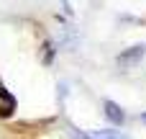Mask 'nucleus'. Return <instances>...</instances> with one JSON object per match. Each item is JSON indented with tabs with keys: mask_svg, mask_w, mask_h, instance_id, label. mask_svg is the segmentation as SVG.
Masks as SVG:
<instances>
[{
	"mask_svg": "<svg viewBox=\"0 0 146 139\" xmlns=\"http://www.w3.org/2000/svg\"><path fill=\"white\" fill-rule=\"evenodd\" d=\"M90 139H128L123 132H115V129H100V132H92Z\"/></svg>",
	"mask_w": 146,
	"mask_h": 139,
	"instance_id": "obj_4",
	"label": "nucleus"
},
{
	"mask_svg": "<svg viewBox=\"0 0 146 139\" xmlns=\"http://www.w3.org/2000/svg\"><path fill=\"white\" fill-rule=\"evenodd\" d=\"M80 139H90V137H80Z\"/></svg>",
	"mask_w": 146,
	"mask_h": 139,
	"instance_id": "obj_7",
	"label": "nucleus"
},
{
	"mask_svg": "<svg viewBox=\"0 0 146 139\" xmlns=\"http://www.w3.org/2000/svg\"><path fill=\"white\" fill-rule=\"evenodd\" d=\"M103 108H105V116H108L113 124H123V121H126V113L121 111V106H118V103L105 101V106H103Z\"/></svg>",
	"mask_w": 146,
	"mask_h": 139,
	"instance_id": "obj_3",
	"label": "nucleus"
},
{
	"mask_svg": "<svg viewBox=\"0 0 146 139\" xmlns=\"http://www.w3.org/2000/svg\"><path fill=\"white\" fill-rule=\"evenodd\" d=\"M54 54H56V52H54V44L46 41V44H44V52H41V62H44V64H51V62H54Z\"/></svg>",
	"mask_w": 146,
	"mask_h": 139,
	"instance_id": "obj_5",
	"label": "nucleus"
},
{
	"mask_svg": "<svg viewBox=\"0 0 146 139\" xmlns=\"http://www.w3.org/2000/svg\"><path fill=\"white\" fill-rule=\"evenodd\" d=\"M13 111H15V98L0 85V116L8 119V116H13Z\"/></svg>",
	"mask_w": 146,
	"mask_h": 139,
	"instance_id": "obj_2",
	"label": "nucleus"
},
{
	"mask_svg": "<svg viewBox=\"0 0 146 139\" xmlns=\"http://www.w3.org/2000/svg\"><path fill=\"white\" fill-rule=\"evenodd\" d=\"M141 121H144V124H146V113H144V116H141Z\"/></svg>",
	"mask_w": 146,
	"mask_h": 139,
	"instance_id": "obj_6",
	"label": "nucleus"
},
{
	"mask_svg": "<svg viewBox=\"0 0 146 139\" xmlns=\"http://www.w3.org/2000/svg\"><path fill=\"white\" fill-rule=\"evenodd\" d=\"M144 54H146V46H144V44H139V46H131V49H126V52H121V54H118V64H121V67L136 64V62H139Z\"/></svg>",
	"mask_w": 146,
	"mask_h": 139,
	"instance_id": "obj_1",
	"label": "nucleus"
}]
</instances>
